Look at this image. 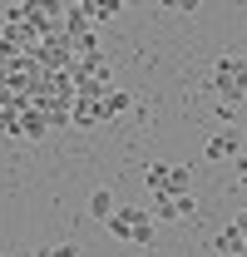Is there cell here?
I'll use <instances>...</instances> for the list:
<instances>
[{
  "mask_svg": "<svg viewBox=\"0 0 247 257\" xmlns=\"http://www.w3.org/2000/svg\"><path fill=\"white\" fill-rule=\"evenodd\" d=\"M213 252H217V257H247V237H242L232 223H227V227L213 237Z\"/></svg>",
  "mask_w": 247,
  "mask_h": 257,
  "instance_id": "5b68a950",
  "label": "cell"
},
{
  "mask_svg": "<svg viewBox=\"0 0 247 257\" xmlns=\"http://www.w3.org/2000/svg\"><path fill=\"white\" fill-rule=\"evenodd\" d=\"M168 168H173V163H149V168H144V188L154 193H168Z\"/></svg>",
  "mask_w": 247,
  "mask_h": 257,
  "instance_id": "9c48e42d",
  "label": "cell"
},
{
  "mask_svg": "<svg viewBox=\"0 0 247 257\" xmlns=\"http://www.w3.org/2000/svg\"><path fill=\"white\" fill-rule=\"evenodd\" d=\"M69 124L74 128H94L99 124V99H69Z\"/></svg>",
  "mask_w": 247,
  "mask_h": 257,
  "instance_id": "8992f818",
  "label": "cell"
},
{
  "mask_svg": "<svg viewBox=\"0 0 247 257\" xmlns=\"http://www.w3.org/2000/svg\"><path fill=\"white\" fill-rule=\"evenodd\" d=\"M149 218V208H114L109 213V237H119V242H134V232H139V223Z\"/></svg>",
  "mask_w": 247,
  "mask_h": 257,
  "instance_id": "3957f363",
  "label": "cell"
},
{
  "mask_svg": "<svg viewBox=\"0 0 247 257\" xmlns=\"http://www.w3.org/2000/svg\"><path fill=\"white\" fill-rule=\"evenodd\" d=\"M79 10H84V20H114V15H124L119 0H79Z\"/></svg>",
  "mask_w": 247,
  "mask_h": 257,
  "instance_id": "52a82bcc",
  "label": "cell"
},
{
  "mask_svg": "<svg viewBox=\"0 0 247 257\" xmlns=\"http://www.w3.org/2000/svg\"><path fill=\"white\" fill-rule=\"evenodd\" d=\"M129 109H134V94H124V89L109 84V89L99 94V124H104V119H119V114H129Z\"/></svg>",
  "mask_w": 247,
  "mask_h": 257,
  "instance_id": "277c9868",
  "label": "cell"
},
{
  "mask_svg": "<svg viewBox=\"0 0 247 257\" xmlns=\"http://www.w3.org/2000/svg\"><path fill=\"white\" fill-rule=\"evenodd\" d=\"M203 159H208V163L242 159V134H237V124H232V128H222V134H213V139L203 144Z\"/></svg>",
  "mask_w": 247,
  "mask_h": 257,
  "instance_id": "7a4b0ae2",
  "label": "cell"
},
{
  "mask_svg": "<svg viewBox=\"0 0 247 257\" xmlns=\"http://www.w3.org/2000/svg\"><path fill=\"white\" fill-rule=\"evenodd\" d=\"M173 203H178V218H193V213H198V198H193V193H183V198H173Z\"/></svg>",
  "mask_w": 247,
  "mask_h": 257,
  "instance_id": "5bb4252c",
  "label": "cell"
},
{
  "mask_svg": "<svg viewBox=\"0 0 247 257\" xmlns=\"http://www.w3.org/2000/svg\"><path fill=\"white\" fill-rule=\"evenodd\" d=\"M74 252H79V242H55L45 257H74Z\"/></svg>",
  "mask_w": 247,
  "mask_h": 257,
  "instance_id": "9a60e30c",
  "label": "cell"
},
{
  "mask_svg": "<svg viewBox=\"0 0 247 257\" xmlns=\"http://www.w3.org/2000/svg\"><path fill=\"white\" fill-rule=\"evenodd\" d=\"M89 213L99 218V223H109V213H114V193H109V188H94L89 193Z\"/></svg>",
  "mask_w": 247,
  "mask_h": 257,
  "instance_id": "8fae6325",
  "label": "cell"
},
{
  "mask_svg": "<svg viewBox=\"0 0 247 257\" xmlns=\"http://www.w3.org/2000/svg\"><path fill=\"white\" fill-rule=\"evenodd\" d=\"M149 218H154V223H178V203H173L168 193H158L154 208H149Z\"/></svg>",
  "mask_w": 247,
  "mask_h": 257,
  "instance_id": "30bf717a",
  "label": "cell"
},
{
  "mask_svg": "<svg viewBox=\"0 0 247 257\" xmlns=\"http://www.w3.org/2000/svg\"><path fill=\"white\" fill-rule=\"evenodd\" d=\"M237 109H242V104H232V99H213V114L222 119V124H232V119H237Z\"/></svg>",
  "mask_w": 247,
  "mask_h": 257,
  "instance_id": "4fadbf2b",
  "label": "cell"
},
{
  "mask_svg": "<svg viewBox=\"0 0 247 257\" xmlns=\"http://www.w3.org/2000/svg\"><path fill=\"white\" fill-rule=\"evenodd\" d=\"M213 94L247 104V55H217L213 64Z\"/></svg>",
  "mask_w": 247,
  "mask_h": 257,
  "instance_id": "6da1fadb",
  "label": "cell"
},
{
  "mask_svg": "<svg viewBox=\"0 0 247 257\" xmlns=\"http://www.w3.org/2000/svg\"><path fill=\"white\" fill-rule=\"evenodd\" d=\"M154 237H158V223H154V218H144V223H139V232H134V247H149Z\"/></svg>",
  "mask_w": 247,
  "mask_h": 257,
  "instance_id": "7c38bea8",
  "label": "cell"
},
{
  "mask_svg": "<svg viewBox=\"0 0 247 257\" xmlns=\"http://www.w3.org/2000/svg\"><path fill=\"white\" fill-rule=\"evenodd\" d=\"M183 193H193V168L188 163H173L168 168V198H183Z\"/></svg>",
  "mask_w": 247,
  "mask_h": 257,
  "instance_id": "ba28073f",
  "label": "cell"
}]
</instances>
